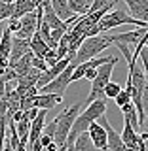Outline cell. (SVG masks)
I'll return each instance as SVG.
<instances>
[{
	"instance_id": "6da1fadb",
	"label": "cell",
	"mask_w": 148,
	"mask_h": 151,
	"mask_svg": "<svg viewBox=\"0 0 148 151\" xmlns=\"http://www.w3.org/2000/svg\"><path fill=\"white\" fill-rule=\"evenodd\" d=\"M106 108H108L106 98H97V100L89 102L87 108H85L82 113H78V115H76L72 127H70V130H69V136H66V140H65V147H66V151H72V145H74L76 136H78L80 132L87 130L89 123L97 121V117H101L103 113H106Z\"/></svg>"
},
{
	"instance_id": "7a4b0ae2",
	"label": "cell",
	"mask_w": 148,
	"mask_h": 151,
	"mask_svg": "<svg viewBox=\"0 0 148 151\" xmlns=\"http://www.w3.org/2000/svg\"><path fill=\"white\" fill-rule=\"evenodd\" d=\"M112 40L110 36H103V34H97V36H87L82 40V44L78 45L76 49V55H74V60H70L74 66L80 64V63H85V60H91L95 59L103 49L110 47Z\"/></svg>"
},
{
	"instance_id": "3957f363",
	"label": "cell",
	"mask_w": 148,
	"mask_h": 151,
	"mask_svg": "<svg viewBox=\"0 0 148 151\" xmlns=\"http://www.w3.org/2000/svg\"><path fill=\"white\" fill-rule=\"evenodd\" d=\"M80 110H82V104H70V106H66L65 110L53 119V123H55L53 142L57 145H65V140H66V136H69V130H70V127H72L76 115L80 113Z\"/></svg>"
},
{
	"instance_id": "277c9868",
	"label": "cell",
	"mask_w": 148,
	"mask_h": 151,
	"mask_svg": "<svg viewBox=\"0 0 148 151\" xmlns=\"http://www.w3.org/2000/svg\"><path fill=\"white\" fill-rule=\"evenodd\" d=\"M118 64V59L114 60H108V63H104L101 66H97V74H95V78L91 79V93H89V96L85 98V104L97 100V98H104V85L112 79V72H114V66Z\"/></svg>"
},
{
	"instance_id": "5b68a950",
	"label": "cell",
	"mask_w": 148,
	"mask_h": 151,
	"mask_svg": "<svg viewBox=\"0 0 148 151\" xmlns=\"http://www.w3.org/2000/svg\"><path fill=\"white\" fill-rule=\"evenodd\" d=\"M97 25H99V28H101V30H112V28H116V27H120V25L148 27L146 23H142V21H139V19H135L133 15L125 13L123 9H114V8H112L108 13H104Z\"/></svg>"
},
{
	"instance_id": "8992f818",
	"label": "cell",
	"mask_w": 148,
	"mask_h": 151,
	"mask_svg": "<svg viewBox=\"0 0 148 151\" xmlns=\"http://www.w3.org/2000/svg\"><path fill=\"white\" fill-rule=\"evenodd\" d=\"M42 13H44V9H42V4H40L34 12L19 17V30L13 32V34L17 38H23V40H31V36L38 30V25L42 21Z\"/></svg>"
},
{
	"instance_id": "52a82bcc",
	"label": "cell",
	"mask_w": 148,
	"mask_h": 151,
	"mask_svg": "<svg viewBox=\"0 0 148 151\" xmlns=\"http://www.w3.org/2000/svg\"><path fill=\"white\" fill-rule=\"evenodd\" d=\"M72 70H74V64L69 63V66H66L63 72L57 74L50 83L44 85V87H40V89H38V93H51V94H59V96H63L65 91H66V87H69V83H70Z\"/></svg>"
},
{
	"instance_id": "ba28073f",
	"label": "cell",
	"mask_w": 148,
	"mask_h": 151,
	"mask_svg": "<svg viewBox=\"0 0 148 151\" xmlns=\"http://www.w3.org/2000/svg\"><path fill=\"white\" fill-rule=\"evenodd\" d=\"M144 36H148V27H137L135 30L120 32V34L110 36V40H112V44L114 42H122V44H125L129 49H135V47L144 40Z\"/></svg>"
},
{
	"instance_id": "9c48e42d",
	"label": "cell",
	"mask_w": 148,
	"mask_h": 151,
	"mask_svg": "<svg viewBox=\"0 0 148 151\" xmlns=\"http://www.w3.org/2000/svg\"><path fill=\"white\" fill-rule=\"evenodd\" d=\"M87 134H89V138H91V142H93L95 149L106 151V130H104V127L101 125V123H99V121L89 123Z\"/></svg>"
},
{
	"instance_id": "30bf717a",
	"label": "cell",
	"mask_w": 148,
	"mask_h": 151,
	"mask_svg": "<svg viewBox=\"0 0 148 151\" xmlns=\"http://www.w3.org/2000/svg\"><path fill=\"white\" fill-rule=\"evenodd\" d=\"M129 8V15L148 25V0H123Z\"/></svg>"
},
{
	"instance_id": "8fae6325",
	"label": "cell",
	"mask_w": 148,
	"mask_h": 151,
	"mask_svg": "<svg viewBox=\"0 0 148 151\" xmlns=\"http://www.w3.org/2000/svg\"><path fill=\"white\" fill-rule=\"evenodd\" d=\"M46 113H47V110H38L36 117L31 121V127H28V144H32V142H36L40 138L42 130H44V125H46Z\"/></svg>"
},
{
	"instance_id": "7c38bea8",
	"label": "cell",
	"mask_w": 148,
	"mask_h": 151,
	"mask_svg": "<svg viewBox=\"0 0 148 151\" xmlns=\"http://www.w3.org/2000/svg\"><path fill=\"white\" fill-rule=\"evenodd\" d=\"M42 4V0H12V6H13V12H12V17H23L25 13H31Z\"/></svg>"
},
{
	"instance_id": "4fadbf2b",
	"label": "cell",
	"mask_w": 148,
	"mask_h": 151,
	"mask_svg": "<svg viewBox=\"0 0 148 151\" xmlns=\"http://www.w3.org/2000/svg\"><path fill=\"white\" fill-rule=\"evenodd\" d=\"M28 51H31L28 40H23V38L13 36V38H12V51H9L8 60H9V63H13V60H17L19 57H23L25 53H28Z\"/></svg>"
},
{
	"instance_id": "5bb4252c",
	"label": "cell",
	"mask_w": 148,
	"mask_h": 151,
	"mask_svg": "<svg viewBox=\"0 0 148 151\" xmlns=\"http://www.w3.org/2000/svg\"><path fill=\"white\" fill-rule=\"evenodd\" d=\"M50 6L53 8V12L57 13V17L61 21H69L70 17L78 15V13H72V9L69 8V2L66 0H50Z\"/></svg>"
},
{
	"instance_id": "9a60e30c",
	"label": "cell",
	"mask_w": 148,
	"mask_h": 151,
	"mask_svg": "<svg viewBox=\"0 0 148 151\" xmlns=\"http://www.w3.org/2000/svg\"><path fill=\"white\" fill-rule=\"evenodd\" d=\"M122 113H123V121H127V123H131V127L135 129L137 132L141 130V123H139V115H137V108L133 106V102L129 100L127 104H123V106L120 108Z\"/></svg>"
},
{
	"instance_id": "2e32d148",
	"label": "cell",
	"mask_w": 148,
	"mask_h": 151,
	"mask_svg": "<svg viewBox=\"0 0 148 151\" xmlns=\"http://www.w3.org/2000/svg\"><path fill=\"white\" fill-rule=\"evenodd\" d=\"M72 149H74V151H95V145H93L91 138H89L87 130L80 132V134L76 136V140H74V145H72Z\"/></svg>"
},
{
	"instance_id": "e0dca14e",
	"label": "cell",
	"mask_w": 148,
	"mask_h": 151,
	"mask_svg": "<svg viewBox=\"0 0 148 151\" xmlns=\"http://www.w3.org/2000/svg\"><path fill=\"white\" fill-rule=\"evenodd\" d=\"M12 38H13V32L6 27L4 28V34L0 36V57H9V51H12Z\"/></svg>"
},
{
	"instance_id": "ac0fdd59",
	"label": "cell",
	"mask_w": 148,
	"mask_h": 151,
	"mask_svg": "<svg viewBox=\"0 0 148 151\" xmlns=\"http://www.w3.org/2000/svg\"><path fill=\"white\" fill-rule=\"evenodd\" d=\"M66 2H69V8L72 9V13H78V15H85L91 6V0H66Z\"/></svg>"
},
{
	"instance_id": "d6986e66",
	"label": "cell",
	"mask_w": 148,
	"mask_h": 151,
	"mask_svg": "<svg viewBox=\"0 0 148 151\" xmlns=\"http://www.w3.org/2000/svg\"><path fill=\"white\" fill-rule=\"evenodd\" d=\"M120 91H122L120 83L112 81V79H110V81H108L106 85H104V89H103V93H104V98H116Z\"/></svg>"
},
{
	"instance_id": "ffe728a7",
	"label": "cell",
	"mask_w": 148,
	"mask_h": 151,
	"mask_svg": "<svg viewBox=\"0 0 148 151\" xmlns=\"http://www.w3.org/2000/svg\"><path fill=\"white\" fill-rule=\"evenodd\" d=\"M114 4H116V0H93L87 13L97 12V9H103V8H114Z\"/></svg>"
},
{
	"instance_id": "44dd1931",
	"label": "cell",
	"mask_w": 148,
	"mask_h": 151,
	"mask_svg": "<svg viewBox=\"0 0 148 151\" xmlns=\"http://www.w3.org/2000/svg\"><path fill=\"white\" fill-rule=\"evenodd\" d=\"M12 12H13L12 2H4V0H0V23L12 17Z\"/></svg>"
},
{
	"instance_id": "7402d4cb",
	"label": "cell",
	"mask_w": 148,
	"mask_h": 151,
	"mask_svg": "<svg viewBox=\"0 0 148 151\" xmlns=\"http://www.w3.org/2000/svg\"><path fill=\"white\" fill-rule=\"evenodd\" d=\"M6 130H8V115L0 119V151H4V142H6Z\"/></svg>"
},
{
	"instance_id": "603a6c76",
	"label": "cell",
	"mask_w": 148,
	"mask_h": 151,
	"mask_svg": "<svg viewBox=\"0 0 148 151\" xmlns=\"http://www.w3.org/2000/svg\"><path fill=\"white\" fill-rule=\"evenodd\" d=\"M31 66H32V68H38L40 72H44V70H47V64H46V60L42 59V57H36V55H32V59H31Z\"/></svg>"
},
{
	"instance_id": "cb8c5ba5",
	"label": "cell",
	"mask_w": 148,
	"mask_h": 151,
	"mask_svg": "<svg viewBox=\"0 0 148 151\" xmlns=\"http://www.w3.org/2000/svg\"><path fill=\"white\" fill-rule=\"evenodd\" d=\"M114 100H116V104H118V106H123V104H127V102H129L131 100V98H129V93H127L125 91V89H122V91L120 93H118V96L116 98H114Z\"/></svg>"
},
{
	"instance_id": "d4e9b609",
	"label": "cell",
	"mask_w": 148,
	"mask_h": 151,
	"mask_svg": "<svg viewBox=\"0 0 148 151\" xmlns=\"http://www.w3.org/2000/svg\"><path fill=\"white\" fill-rule=\"evenodd\" d=\"M8 28H9L12 32H17V30H19V19H15V17H9Z\"/></svg>"
},
{
	"instance_id": "484cf974",
	"label": "cell",
	"mask_w": 148,
	"mask_h": 151,
	"mask_svg": "<svg viewBox=\"0 0 148 151\" xmlns=\"http://www.w3.org/2000/svg\"><path fill=\"white\" fill-rule=\"evenodd\" d=\"M6 111H8V100L4 96H0V119L6 115Z\"/></svg>"
},
{
	"instance_id": "4316f807",
	"label": "cell",
	"mask_w": 148,
	"mask_h": 151,
	"mask_svg": "<svg viewBox=\"0 0 148 151\" xmlns=\"http://www.w3.org/2000/svg\"><path fill=\"white\" fill-rule=\"evenodd\" d=\"M95 74H97V68H91V66H87V68H85V72H84V78L91 81V79L95 78Z\"/></svg>"
},
{
	"instance_id": "83f0119b",
	"label": "cell",
	"mask_w": 148,
	"mask_h": 151,
	"mask_svg": "<svg viewBox=\"0 0 148 151\" xmlns=\"http://www.w3.org/2000/svg\"><path fill=\"white\" fill-rule=\"evenodd\" d=\"M141 129H144V132L148 134V111L144 113V121H142V125H141Z\"/></svg>"
},
{
	"instance_id": "f1b7e54d",
	"label": "cell",
	"mask_w": 148,
	"mask_h": 151,
	"mask_svg": "<svg viewBox=\"0 0 148 151\" xmlns=\"http://www.w3.org/2000/svg\"><path fill=\"white\" fill-rule=\"evenodd\" d=\"M144 44H146V45H148V36H146V38H144Z\"/></svg>"
},
{
	"instance_id": "f546056e",
	"label": "cell",
	"mask_w": 148,
	"mask_h": 151,
	"mask_svg": "<svg viewBox=\"0 0 148 151\" xmlns=\"http://www.w3.org/2000/svg\"><path fill=\"white\" fill-rule=\"evenodd\" d=\"M4 2H12V0H4Z\"/></svg>"
},
{
	"instance_id": "4dcf8cb0",
	"label": "cell",
	"mask_w": 148,
	"mask_h": 151,
	"mask_svg": "<svg viewBox=\"0 0 148 151\" xmlns=\"http://www.w3.org/2000/svg\"><path fill=\"white\" fill-rule=\"evenodd\" d=\"M72 151H74V149H72Z\"/></svg>"
}]
</instances>
